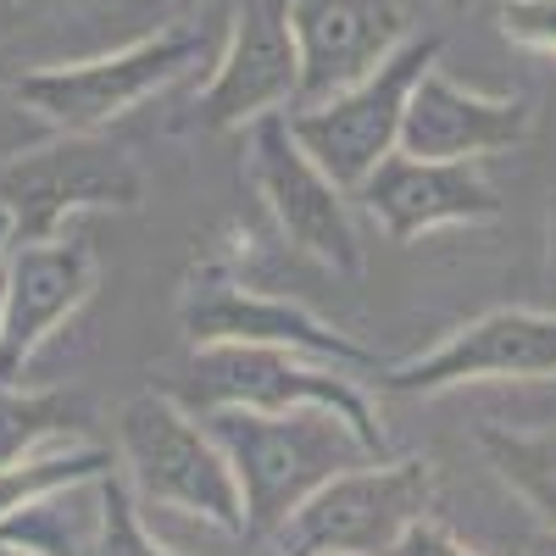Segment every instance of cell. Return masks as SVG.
<instances>
[{
	"instance_id": "cell-1",
	"label": "cell",
	"mask_w": 556,
	"mask_h": 556,
	"mask_svg": "<svg viewBox=\"0 0 556 556\" xmlns=\"http://www.w3.org/2000/svg\"><path fill=\"white\" fill-rule=\"evenodd\" d=\"M223 45L212 39V28L195 23H173L156 34H139L117 51L84 56V62H39L23 67L7 96L34 112L39 123H51L56 134H101L112 123H123L128 112H139L146 101H156L162 89L184 84L195 67H212Z\"/></svg>"
},
{
	"instance_id": "cell-2",
	"label": "cell",
	"mask_w": 556,
	"mask_h": 556,
	"mask_svg": "<svg viewBox=\"0 0 556 556\" xmlns=\"http://www.w3.org/2000/svg\"><path fill=\"white\" fill-rule=\"evenodd\" d=\"M206 429L235 462L245 495V534L267 540L290 523V513L323 490L334 473L374 462L356 429L334 412H256V406H212Z\"/></svg>"
},
{
	"instance_id": "cell-3",
	"label": "cell",
	"mask_w": 556,
	"mask_h": 556,
	"mask_svg": "<svg viewBox=\"0 0 556 556\" xmlns=\"http://www.w3.org/2000/svg\"><path fill=\"white\" fill-rule=\"evenodd\" d=\"M117 456L128 468V490L146 506L201 518L223 534H245V495L235 462L184 401L162 390H139L117 412Z\"/></svg>"
},
{
	"instance_id": "cell-4",
	"label": "cell",
	"mask_w": 556,
	"mask_h": 556,
	"mask_svg": "<svg viewBox=\"0 0 556 556\" xmlns=\"http://www.w3.org/2000/svg\"><path fill=\"white\" fill-rule=\"evenodd\" d=\"M190 401L201 412L212 406H256V412H334L356 429V440L384 456V424L367 395V379L340 362H323L306 351H278V345H195L190 367Z\"/></svg>"
},
{
	"instance_id": "cell-5",
	"label": "cell",
	"mask_w": 556,
	"mask_h": 556,
	"mask_svg": "<svg viewBox=\"0 0 556 556\" xmlns=\"http://www.w3.org/2000/svg\"><path fill=\"white\" fill-rule=\"evenodd\" d=\"M434 462L429 456H374L334 473L323 490H312L290 523L278 529L285 556H317V551H351V556H384L406 523L434 513Z\"/></svg>"
},
{
	"instance_id": "cell-6",
	"label": "cell",
	"mask_w": 556,
	"mask_h": 556,
	"mask_svg": "<svg viewBox=\"0 0 556 556\" xmlns=\"http://www.w3.org/2000/svg\"><path fill=\"white\" fill-rule=\"evenodd\" d=\"M440 62V39L434 34H412L401 51L374 67L362 84L340 89V96L317 101V106H295L285 112L290 117V134L301 139V151L329 173L345 195L362 190V178L374 173L384 156L401 151V117H406V101L417 78Z\"/></svg>"
},
{
	"instance_id": "cell-7",
	"label": "cell",
	"mask_w": 556,
	"mask_h": 556,
	"mask_svg": "<svg viewBox=\"0 0 556 556\" xmlns=\"http://www.w3.org/2000/svg\"><path fill=\"white\" fill-rule=\"evenodd\" d=\"M245 167H251L262 206L278 223V235L301 256H312L317 267H329L340 278L367 273V245H362L351 195L301 151L285 112H267V117L245 123Z\"/></svg>"
},
{
	"instance_id": "cell-8",
	"label": "cell",
	"mask_w": 556,
	"mask_h": 556,
	"mask_svg": "<svg viewBox=\"0 0 556 556\" xmlns=\"http://www.w3.org/2000/svg\"><path fill=\"white\" fill-rule=\"evenodd\" d=\"M139 167L123 146L101 134H56L0 167V212L12 217V240H51L78 212L139 206Z\"/></svg>"
},
{
	"instance_id": "cell-9",
	"label": "cell",
	"mask_w": 556,
	"mask_h": 556,
	"mask_svg": "<svg viewBox=\"0 0 556 556\" xmlns=\"http://www.w3.org/2000/svg\"><path fill=\"white\" fill-rule=\"evenodd\" d=\"M556 379V312L501 306L451 329L429 351H417L374 379L395 395H445L468 384H545Z\"/></svg>"
},
{
	"instance_id": "cell-10",
	"label": "cell",
	"mask_w": 556,
	"mask_h": 556,
	"mask_svg": "<svg viewBox=\"0 0 556 556\" xmlns=\"http://www.w3.org/2000/svg\"><path fill=\"white\" fill-rule=\"evenodd\" d=\"M178 329H184L190 345L306 351V356L351 367V374H362L367 384L384 374L374 351L356 345L345 329H334V323H323L312 306H301L290 295H273V290H256V285H240L235 273H217V267L190 278V290H184V301H178Z\"/></svg>"
},
{
	"instance_id": "cell-11",
	"label": "cell",
	"mask_w": 556,
	"mask_h": 556,
	"mask_svg": "<svg viewBox=\"0 0 556 556\" xmlns=\"http://www.w3.org/2000/svg\"><path fill=\"white\" fill-rule=\"evenodd\" d=\"M295 89L301 56L290 34V0H235L212 78L195 96V128H245L267 112L295 106Z\"/></svg>"
},
{
	"instance_id": "cell-12",
	"label": "cell",
	"mask_w": 556,
	"mask_h": 556,
	"mask_svg": "<svg viewBox=\"0 0 556 556\" xmlns=\"http://www.w3.org/2000/svg\"><path fill=\"white\" fill-rule=\"evenodd\" d=\"M101 290V262L84 240H12L7 251V323H0V379L23 384L34 356Z\"/></svg>"
},
{
	"instance_id": "cell-13",
	"label": "cell",
	"mask_w": 556,
	"mask_h": 556,
	"mask_svg": "<svg viewBox=\"0 0 556 556\" xmlns=\"http://www.w3.org/2000/svg\"><path fill=\"white\" fill-rule=\"evenodd\" d=\"M351 201H362L390 245H412L434 228H479L501 217V195L479 173V162H429L406 151L384 156Z\"/></svg>"
},
{
	"instance_id": "cell-14",
	"label": "cell",
	"mask_w": 556,
	"mask_h": 556,
	"mask_svg": "<svg viewBox=\"0 0 556 556\" xmlns=\"http://www.w3.org/2000/svg\"><path fill=\"white\" fill-rule=\"evenodd\" d=\"M290 34L301 56L295 106H317L362 84L412 39L401 0H290Z\"/></svg>"
},
{
	"instance_id": "cell-15",
	"label": "cell",
	"mask_w": 556,
	"mask_h": 556,
	"mask_svg": "<svg viewBox=\"0 0 556 556\" xmlns=\"http://www.w3.org/2000/svg\"><path fill=\"white\" fill-rule=\"evenodd\" d=\"M534 134L529 96H484V89L456 84L440 62L417 78L406 117H401V151L429 162H490L518 151Z\"/></svg>"
},
{
	"instance_id": "cell-16",
	"label": "cell",
	"mask_w": 556,
	"mask_h": 556,
	"mask_svg": "<svg viewBox=\"0 0 556 556\" xmlns=\"http://www.w3.org/2000/svg\"><path fill=\"white\" fill-rule=\"evenodd\" d=\"M89 412L67 390H23L0 379V468L62 445H84Z\"/></svg>"
},
{
	"instance_id": "cell-17",
	"label": "cell",
	"mask_w": 556,
	"mask_h": 556,
	"mask_svg": "<svg viewBox=\"0 0 556 556\" xmlns=\"http://www.w3.org/2000/svg\"><path fill=\"white\" fill-rule=\"evenodd\" d=\"M479 451L490 473L513 490L545 534H556V429H513V424H484Z\"/></svg>"
},
{
	"instance_id": "cell-18",
	"label": "cell",
	"mask_w": 556,
	"mask_h": 556,
	"mask_svg": "<svg viewBox=\"0 0 556 556\" xmlns=\"http://www.w3.org/2000/svg\"><path fill=\"white\" fill-rule=\"evenodd\" d=\"M112 468H117V456L101 451V445H62V451L12 462V468H0V523L17 518L23 506L39 501V495H51L62 484H78V479H101Z\"/></svg>"
},
{
	"instance_id": "cell-19",
	"label": "cell",
	"mask_w": 556,
	"mask_h": 556,
	"mask_svg": "<svg viewBox=\"0 0 556 556\" xmlns=\"http://www.w3.org/2000/svg\"><path fill=\"white\" fill-rule=\"evenodd\" d=\"M96 556H178L173 545H162L139 513V495L128 490V479H117V468L101 479V540Z\"/></svg>"
},
{
	"instance_id": "cell-20",
	"label": "cell",
	"mask_w": 556,
	"mask_h": 556,
	"mask_svg": "<svg viewBox=\"0 0 556 556\" xmlns=\"http://www.w3.org/2000/svg\"><path fill=\"white\" fill-rule=\"evenodd\" d=\"M501 34L534 56H556V0H501Z\"/></svg>"
},
{
	"instance_id": "cell-21",
	"label": "cell",
	"mask_w": 556,
	"mask_h": 556,
	"mask_svg": "<svg viewBox=\"0 0 556 556\" xmlns=\"http://www.w3.org/2000/svg\"><path fill=\"white\" fill-rule=\"evenodd\" d=\"M384 556H484V551H473L456 529H445L434 513H424L417 523H406V529H401V540H395Z\"/></svg>"
},
{
	"instance_id": "cell-22",
	"label": "cell",
	"mask_w": 556,
	"mask_h": 556,
	"mask_svg": "<svg viewBox=\"0 0 556 556\" xmlns=\"http://www.w3.org/2000/svg\"><path fill=\"white\" fill-rule=\"evenodd\" d=\"M545 245H551V267H556V195L545 206Z\"/></svg>"
},
{
	"instance_id": "cell-23",
	"label": "cell",
	"mask_w": 556,
	"mask_h": 556,
	"mask_svg": "<svg viewBox=\"0 0 556 556\" xmlns=\"http://www.w3.org/2000/svg\"><path fill=\"white\" fill-rule=\"evenodd\" d=\"M523 556H556V534H540V540H529V545H523Z\"/></svg>"
},
{
	"instance_id": "cell-24",
	"label": "cell",
	"mask_w": 556,
	"mask_h": 556,
	"mask_svg": "<svg viewBox=\"0 0 556 556\" xmlns=\"http://www.w3.org/2000/svg\"><path fill=\"white\" fill-rule=\"evenodd\" d=\"M0 556H45V551H34V545H23V540H7V534H0Z\"/></svg>"
},
{
	"instance_id": "cell-25",
	"label": "cell",
	"mask_w": 556,
	"mask_h": 556,
	"mask_svg": "<svg viewBox=\"0 0 556 556\" xmlns=\"http://www.w3.org/2000/svg\"><path fill=\"white\" fill-rule=\"evenodd\" d=\"M7 251H12V217L0 212V262H7Z\"/></svg>"
},
{
	"instance_id": "cell-26",
	"label": "cell",
	"mask_w": 556,
	"mask_h": 556,
	"mask_svg": "<svg viewBox=\"0 0 556 556\" xmlns=\"http://www.w3.org/2000/svg\"><path fill=\"white\" fill-rule=\"evenodd\" d=\"M317 556H351V551H317Z\"/></svg>"
},
{
	"instance_id": "cell-27",
	"label": "cell",
	"mask_w": 556,
	"mask_h": 556,
	"mask_svg": "<svg viewBox=\"0 0 556 556\" xmlns=\"http://www.w3.org/2000/svg\"><path fill=\"white\" fill-rule=\"evenodd\" d=\"M278 556H285V551H278Z\"/></svg>"
}]
</instances>
